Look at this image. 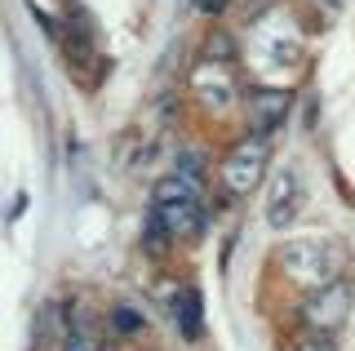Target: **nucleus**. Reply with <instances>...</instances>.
<instances>
[{
	"instance_id": "5",
	"label": "nucleus",
	"mask_w": 355,
	"mask_h": 351,
	"mask_svg": "<svg viewBox=\"0 0 355 351\" xmlns=\"http://www.w3.org/2000/svg\"><path fill=\"white\" fill-rule=\"evenodd\" d=\"M293 200H297V182H293V173H284V182L271 196V223L275 227H284L288 218H293Z\"/></svg>"
},
{
	"instance_id": "1",
	"label": "nucleus",
	"mask_w": 355,
	"mask_h": 351,
	"mask_svg": "<svg viewBox=\"0 0 355 351\" xmlns=\"http://www.w3.org/2000/svg\"><path fill=\"white\" fill-rule=\"evenodd\" d=\"M266 156H271V142H266V134H253L249 142H240V147L227 156V169H222L227 187H231V191H249L253 182L262 178Z\"/></svg>"
},
{
	"instance_id": "8",
	"label": "nucleus",
	"mask_w": 355,
	"mask_h": 351,
	"mask_svg": "<svg viewBox=\"0 0 355 351\" xmlns=\"http://www.w3.org/2000/svg\"><path fill=\"white\" fill-rule=\"evenodd\" d=\"M297 351H329V343H306V347H297Z\"/></svg>"
},
{
	"instance_id": "7",
	"label": "nucleus",
	"mask_w": 355,
	"mask_h": 351,
	"mask_svg": "<svg viewBox=\"0 0 355 351\" xmlns=\"http://www.w3.org/2000/svg\"><path fill=\"white\" fill-rule=\"evenodd\" d=\"M67 351H94V343H89V338H85V334H76V338H71V343H67Z\"/></svg>"
},
{
	"instance_id": "3",
	"label": "nucleus",
	"mask_w": 355,
	"mask_h": 351,
	"mask_svg": "<svg viewBox=\"0 0 355 351\" xmlns=\"http://www.w3.org/2000/svg\"><path fill=\"white\" fill-rule=\"evenodd\" d=\"M284 112H288V94L284 89H253V98H249V120H253V129H258V134H271V129L284 120Z\"/></svg>"
},
{
	"instance_id": "2",
	"label": "nucleus",
	"mask_w": 355,
	"mask_h": 351,
	"mask_svg": "<svg viewBox=\"0 0 355 351\" xmlns=\"http://www.w3.org/2000/svg\"><path fill=\"white\" fill-rule=\"evenodd\" d=\"M347 311H351V284L347 280H333L320 289V298L306 307V320L315 325V329H338L342 320H347Z\"/></svg>"
},
{
	"instance_id": "4",
	"label": "nucleus",
	"mask_w": 355,
	"mask_h": 351,
	"mask_svg": "<svg viewBox=\"0 0 355 351\" xmlns=\"http://www.w3.org/2000/svg\"><path fill=\"white\" fill-rule=\"evenodd\" d=\"M169 311H173V325L182 329V338H200V320H205V307H200V293L187 284V289H178V298L169 302Z\"/></svg>"
},
{
	"instance_id": "6",
	"label": "nucleus",
	"mask_w": 355,
	"mask_h": 351,
	"mask_svg": "<svg viewBox=\"0 0 355 351\" xmlns=\"http://www.w3.org/2000/svg\"><path fill=\"white\" fill-rule=\"evenodd\" d=\"M111 329H116V334H138V329H142V316L133 311L129 302H120V307H111Z\"/></svg>"
}]
</instances>
